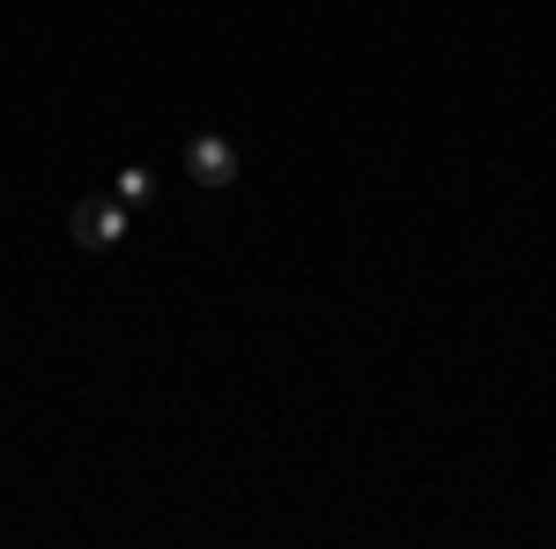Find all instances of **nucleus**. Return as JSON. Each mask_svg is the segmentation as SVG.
Instances as JSON below:
<instances>
[{
    "label": "nucleus",
    "instance_id": "obj_1",
    "mask_svg": "<svg viewBox=\"0 0 556 549\" xmlns=\"http://www.w3.org/2000/svg\"><path fill=\"white\" fill-rule=\"evenodd\" d=\"M67 238H75L83 253H119V238H127V201H119V194H89V201H75Z\"/></svg>",
    "mask_w": 556,
    "mask_h": 549
},
{
    "label": "nucleus",
    "instance_id": "obj_2",
    "mask_svg": "<svg viewBox=\"0 0 556 549\" xmlns=\"http://www.w3.org/2000/svg\"><path fill=\"white\" fill-rule=\"evenodd\" d=\"M186 178H193L201 194L238 186V141H223V134H193V141H186Z\"/></svg>",
    "mask_w": 556,
    "mask_h": 549
},
{
    "label": "nucleus",
    "instance_id": "obj_3",
    "mask_svg": "<svg viewBox=\"0 0 556 549\" xmlns=\"http://www.w3.org/2000/svg\"><path fill=\"white\" fill-rule=\"evenodd\" d=\"M149 186H156L149 171H119V201H149Z\"/></svg>",
    "mask_w": 556,
    "mask_h": 549
}]
</instances>
